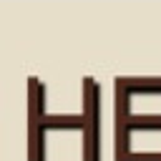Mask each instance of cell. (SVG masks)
Returning a JSON list of instances; mask_svg holds the SVG:
<instances>
[{
  "label": "cell",
  "instance_id": "obj_2",
  "mask_svg": "<svg viewBox=\"0 0 161 161\" xmlns=\"http://www.w3.org/2000/svg\"><path fill=\"white\" fill-rule=\"evenodd\" d=\"M83 161H101V88L93 78H83Z\"/></svg>",
  "mask_w": 161,
  "mask_h": 161
},
{
  "label": "cell",
  "instance_id": "obj_1",
  "mask_svg": "<svg viewBox=\"0 0 161 161\" xmlns=\"http://www.w3.org/2000/svg\"><path fill=\"white\" fill-rule=\"evenodd\" d=\"M50 131H83V113H48L45 88L30 78L28 93V161H45V141Z\"/></svg>",
  "mask_w": 161,
  "mask_h": 161
}]
</instances>
